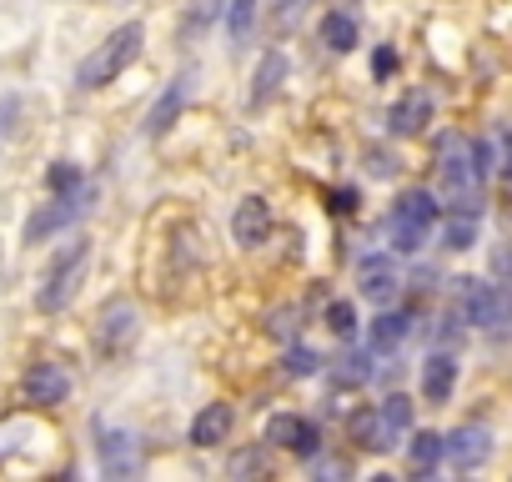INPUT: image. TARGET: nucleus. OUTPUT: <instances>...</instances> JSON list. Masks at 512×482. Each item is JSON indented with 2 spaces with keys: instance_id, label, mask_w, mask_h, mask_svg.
<instances>
[{
  "instance_id": "f257e3e1",
  "label": "nucleus",
  "mask_w": 512,
  "mask_h": 482,
  "mask_svg": "<svg viewBox=\"0 0 512 482\" xmlns=\"http://www.w3.org/2000/svg\"><path fill=\"white\" fill-rule=\"evenodd\" d=\"M437 176H442V196L452 201V211H482L477 186L487 176V146L467 141V136H442L437 146Z\"/></svg>"
},
{
  "instance_id": "f03ea898",
  "label": "nucleus",
  "mask_w": 512,
  "mask_h": 482,
  "mask_svg": "<svg viewBox=\"0 0 512 482\" xmlns=\"http://www.w3.org/2000/svg\"><path fill=\"white\" fill-rule=\"evenodd\" d=\"M457 312H462V322L482 327L487 337H512V297L497 282L462 277L457 282Z\"/></svg>"
},
{
  "instance_id": "7ed1b4c3",
  "label": "nucleus",
  "mask_w": 512,
  "mask_h": 482,
  "mask_svg": "<svg viewBox=\"0 0 512 482\" xmlns=\"http://www.w3.org/2000/svg\"><path fill=\"white\" fill-rule=\"evenodd\" d=\"M437 216H442V206H437V196L432 191H402L397 196V206H392V216H387V231H392V247L397 252H417L422 241H427V231L437 226Z\"/></svg>"
},
{
  "instance_id": "20e7f679",
  "label": "nucleus",
  "mask_w": 512,
  "mask_h": 482,
  "mask_svg": "<svg viewBox=\"0 0 512 482\" xmlns=\"http://www.w3.org/2000/svg\"><path fill=\"white\" fill-rule=\"evenodd\" d=\"M141 56V26H121V31H111L86 61H81V86H106V81H116L131 61Z\"/></svg>"
},
{
  "instance_id": "39448f33",
  "label": "nucleus",
  "mask_w": 512,
  "mask_h": 482,
  "mask_svg": "<svg viewBox=\"0 0 512 482\" xmlns=\"http://www.w3.org/2000/svg\"><path fill=\"white\" fill-rule=\"evenodd\" d=\"M352 427H357V437H362L372 452H392V447H402V437H407V427H412V402H407L402 392H392V397H382L367 417H357Z\"/></svg>"
},
{
  "instance_id": "423d86ee",
  "label": "nucleus",
  "mask_w": 512,
  "mask_h": 482,
  "mask_svg": "<svg viewBox=\"0 0 512 482\" xmlns=\"http://www.w3.org/2000/svg\"><path fill=\"white\" fill-rule=\"evenodd\" d=\"M86 262H91V247H86V241H71V247L56 257V267L46 272V282H41V312H61L76 297Z\"/></svg>"
},
{
  "instance_id": "0eeeda50",
  "label": "nucleus",
  "mask_w": 512,
  "mask_h": 482,
  "mask_svg": "<svg viewBox=\"0 0 512 482\" xmlns=\"http://www.w3.org/2000/svg\"><path fill=\"white\" fill-rule=\"evenodd\" d=\"M487 452H492V437H487V427H477V422H467V427H457L452 437H442V457H447L452 467H462V472L482 467Z\"/></svg>"
},
{
  "instance_id": "6e6552de",
  "label": "nucleus",
  "mask_w": 512,
  "mask_h": 482,
  "mask_svg": "<svg viewBox=\"0 0 512 482\" xmlns=\"http://www.w3.org/2000/svg\"><path fill=\"white\" fill-rule=\"evenodd\" d=\"M81 211H86V196H81V186H76V191H61V201H56V206H46V211H36V216L26 221V241H46L51 231L71 226Z\"/></svg>"
},
{
  "instance_id": "1a4fd4ad",
  "label": "nucleus",
  "mask_w": 512,
  "mask_h": 482,
  "mask_svg": "<svg viewBox=\"0 0 512 482\" xmlns=\"http://www.w3.org/2000/svg\"><path fill=\"white\" fill-rule=\"evenodd\" d=\"M267 231H272V211H267V201H262V196H246V201L236 206V216H231V236L241 241V247H262Z\"/></svg>"
},
{
  "instance_id": "9d476101",
  "label": "nucleus",
  "mask_w": 512,
  "mask_h": 482,
  "mask_svg": "<svg viewBox=\"0 0 512 482\" xmlns=\"http://www.w3.org/2000/svg\"><path fill=\"white\" fill-rule=\"evenodd\" d=\"M21 387H26V397H31V402H46V407H51V402H66L71 377H66L56 362H36V367L26 372V382H21Z\"/></svg>"
},
{
  "instance_id": "9b49d317",
  "label": "nucleus",
  "mask_w": 512,
  "mask_h": 482,
  "mask_svg": "<svg viewBox=\"0 0 512 482\" xmlns=\"http://www.w3.org/2000/svg\"><path fill=\"white\" fill-rule=\"evenodd\" d=\"M427 116H432V96H427V91H407V96L387 111V126H392V136H417V131L427 126Z\"/></svg>"
},
{
  "instance_id": "f8f14e48",
  "label": "nucleus",
  "mask_w": 512,
  "mask_h": 482,
  "mask_svg": "<svg viewBox=\"0 0 512 482\" xmlns=\"http://www.w3.org/2000/svg\"><path fill=\"white\" fill-rule=\"evenodd\" d=\"M407 337H412V312H382V317L367 327V342H372L377 357H392Z\"/></svg>"
},
{
  "instance_id": "ddd939ff",
  "label": "nucleus",
  "mask_w": 512,
  "mask_h": 482,
  "mask_svg": "<svg viewBox=\"0 0 512 482\" xmlns=\"http://www.w3.org/2000/svg\"><path fill=\"white\" fill-rule=\"evenodd\" d=\"M362 297L377 302V307H387V302L397 297V262H392V257L362 262Z\"/></svg>"
},
{
  "instance_id": "4468645a",
  "label": "nucleus",
  "mask_w": 512,
  "mask_h": 482,
  "mask_svg": "<svg viewBox=\"0 0 512 482\" xmlns=\"http://www.w3.org/2000/svg\"><path fill=\"white\" fill-rule=\"evenodd\" d=\"M452 382H457V362L447 352H432L422 362V397L427 402H447L452 397Z\"/></svg>"
},
{
  "instance_id": "2eb2a0df",
  "label": "nucleus",
  "mask_w": 512,
  "mask_h": 482,
  "mask_svg": "<svg viewBox=\"0 0 512 482\" xmlns=\"http://www.w3.org/2000/svg\"><path fill=\"white\" fill-rule=\"evenodd\" d=\"M267 442H282V447H292V452H317V427L312 422H302V417H272V427H267Z\"/></svg>"
},
{
  "instance_id": "dca6fc26",
  "label": "nucleus",
  "mask_w": 512,
  "mask_h": 482,
  "mask_svg": "<svg viewBox=\"0 0 512 482\" xmlns=\"http://www.w3.org/2000/svg\"><path fill=\"white\" fill-rule=\"evenodd\" d=\"M226 432H231V407H226V402L201 407V412H196V422H191V442H196V447H216Z\"/></svg>"
},
{
  "instance_id": "f3484780",
  "label": "nucleus",
  "mask_w": 512,
  "mask_h": 482,
  "mask_svg": "<svg viewBox=\"0 0 512 482\" xmlns=\"http://www.w3.org/2000/svg\"><path fill=\"white\" fill-rule=\"evenodd\" d=\"M477 221H482V211H447L442 216V247L467 252L472 241H477Z\"/></svg>"
},
{
  "instance_id": "a211bd4d",
  "label": "nucleus",
  "mask_w": 512,
  "mask_h": 482,
  "mask_svg": "<svg viewBox=\"0 0 512 482\" xmlns=\"http://www.w3.org/2000/svg\"><path fill=\"white\" fill-rule=\"evenodd\" d=\"M131 332H136V312H131L126 302L106 307V317H101V347H106V352H116L121 342H131Z\"/></svg>"
},
{
  "instance_id": "6ab92c4d",
  "label": "nucleus",
  "mask_w": 512,
  "mask_h": 482,
  "mask_svg": "<svg viewBox=\"0 0 512 482\" xmlns=\"http://www.w3.org/2000/svg\"><path fill=\"white\" fill-rule=\"evenodd\" d=\"M101 467L116 477V472H136V452H131V437L126 432H106L101 442Z\"/></svg>"
},
{
  "instance_id": "aec40b11",
  "label": "nucleus",
  "mask_w": 512,
  "mask_h": 482,
  "mask_svg": "<svg viewBox=\"0 0 512 482\" xmlns=\"http://www.w3.org/2000/svg\"><path fill=\"white\" fill-rule=\"evenodd\" d=\"M186 81H191V76H176L171 91L156 101V111H151V136H161V131L176 121V111H181V101H186Z\"/></svg>"
},
{
  "instance_id": "412c9836",
  "label": "nucleus",
  "mask_w": 512,
  "mask_h": 482,
  "mask_svg": "<svg viewBox=\"0 0 512 482\" xmlns=\"http://www.w3.org/2000/svg\"><path fill=\"white\" fill-rule=\"evenodd\" d=\"M282 76H287V61H282V51H272V56L262 61V71H256V91H251V101L262 106V101L282 86Z\"/></svg>"
},
{
  "instance_id": "4be33fe9",
  "label": "nucleus",
  "mask_w": 512,
  "mask_h": 482,
  "mask_svg": "<svg viewBox=\"0 0 512 482\" xmlns=\"http://www.w3.org/2000/svg\"><path fill=\"white\" fill-rule=\"evenodd\" d=\"M322 41H327L332 51H352V46H357L352 16H322Z\"/></svg>"
},
{
  "instance_id": "5701e85b",
  "label": "nucleus",
  "mask_w": 512,
  "mask_h": 482,
  "mask_svg": "<svg viewBox=\"0 0 512 482\" xmlns=\"http://www.w3.org/2000/svg\"><path fill=\"white\" fill-rule=\"evenodd\" d=\"M437 457H442V437H437V432H417V437H412V467L427 472Z\"/></svg>"
},
{
  "instance_id": "b1692460",
  "label": "nucleus",
  "mask_w": 512,
  "mask_h": 482,
  "mask_svg": "<svg viewBox=\"0 0 512 482\" xmlns=\"http://www.w3.org/2000/svg\"><path fill=\"white\" fill-rule=\"evenodd\" d=\"M492 282L512 297V241H497L492 247Z\"/></svg>"
},
{
  "instance_id": "393cba45",
  "label": "nucleus",
  "mask_w": 512,
  "mask_h": 482,
  "mask_svg": "<svg viewBox=\"0 0 512 482\" xmlns=\"http://www.w3.org/2000/svg\"><path fill=\"white\" fill-rule=\"evenodd\" d=\"M251 11H256V0H231V6H226V26H231L236 41L251 31Z\"/></svg>"
},
{
  "instance_id": "a878e982",
  "label": "nucleus",
  "mask_w": 512,
  "mask_h": 482,
  "mask_svg": "<svg viewBox=\"0 0 512 482\" xmlns=\"http://www.w3.org/2000/svg\"><path fill=\"white\" fill-rule=\"evenodd\" d=\"M327 322H332L337 337H352V332H357V312H352V302H332V307H327Z\"/></svg>"
},
{
  "instance_id": "bb28decb",
  "label": "nucleus",
  "mask_w": 512,
  "mask_h": 482,
  "mask_svg": "<svg viewBox=\"0 0 512 482\" xmlns=\"http://www.w3.org/2000/svg\"><path fill=\"white\" fill-rule=\"evenodd\" d=\"M287 372H292V377H312V372H317V357H312L307 347H292V352H287Z\"/></svg>"
},
{
  "instance_id": "cd10ccee",
  "label": "nucleus",
  "mask_w": 512,
  "mask_h": 482,
  "mask_svg": "<svg viewBox=\"0 0 512 482\" xmlns=\"http://www.w3.org/2000/svg\"><path fill=\"white\" fill-rule=\"evenodd\" d=\"M51 186L56 191H76L81 186V171L76 166H51Z\"/></svg>"
},
{
  "instance_id": "c85d7f7f",
  "label": "nucleus",
  "mask_w": 512,
  "mask_h": 482,
  "mask_svg": "<svg viewBox=\"0 0 512 482\" xmlns=\"http://www.w3.org/2000/svg\"><path fill=\"white\" fill-rule=\"evenodd\" d=\"M372 71H377V76H392V71H397V51H392V46H382V51L372 56Z\"/></svg>"
},
{
  "instance_id": "c756f323",
  "label": "nucleus",
  "mask_w": 512,
  "mask_h": 482,
  "mask_svg": "<svg viewBox=\"0 0 512 482\" xmlns=\"http://www.w3.org/2000/svg\"><path fill=\"white\" fill-rule=\"evenodd\" d=\"M357 206V191H332V211H352Z\"/></svg>"
},
{
  "instance_id": "7c9ffc66",
  "label": "nucleus",
  "mask_w": 512,
  "mask_h": 482,
  "mask_svg": "<svg viewBox=\"0 0 512 482\" xmlns=\"http://www.w3.org/2000/svg\"><path fill=\"white\" fill-rule=\"evenodd\" d=\"M502 181L512 186V141H507V161H502Z\"/></svg>"
}]
</instances>
